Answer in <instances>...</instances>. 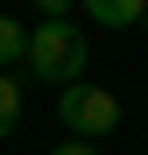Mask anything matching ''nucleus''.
Listing matches in <instances>:
<instances>
[{
  "instance_id": "nucleus-1",
  "label": "nucleus",
  "mask_w": 148,
  "mask_h": 155,
  "mask_svg": "<svg viewBox=\"0 0 148 155\" xmlns=\"http://www.w3.org/2000/svg\"><path fill=\"white\" fill-rule=\"evenodd\" d=\"M21 71L35 78V85H85V71H92V42L78 21H35L28 28V57H21Z\"/></svg>"
},
{
  "instance_id": "nucleus-6",
  "label": "nucleus",
  "mask_w": 148,
  "mask_h": 155,
  "mask_svg": "<svg viewBox=\"0 0 148 155\" xmlns=\"http://www.w3.org/2000/svg\"><path fill=\"white\" fill-rule=\"evenodd\" d=\"M49 155H99V148H85V141H64V148H49Z\"/></svg>"
},
{
  "instance_id": "nucleus-4",
  "label": "nucleus",
  "mask_w": 148,
  "mask_h": 155,
  "mask_svg": "<svg viewBox=\"0 0 148 155\" xmlns=\"http://www.w3.org/2000/svg\"><path fill=\"white\" fill-rule=\"evenodd\" d=\"M21 57H28V28H21L14 14H0V71L14 78V64H21Z\"/></svg>"
},
{
  "instance_id": "nucleus-3",
  "label": "nucleus",
  "mask_w": 148,
  "mask_h": 155,
  "mask_svg": "<svg viewBox=\"0 0 148 155\" xmlns=\"http://www.w3.org/2000/svg\"><path fill=\"white\" fill-rule=\"evenodd\" d=\"M85 14H92V28H141L148 0H85Z\"/></svg>"
},
{
  "instance_id": "nucleus-7",
  "label": "nucleus",
  "mask_w": 148,
  "mask_h": 155,
  "mask_svg": "<svg viewBox=\"0 0 148 155\" xmlns=\"http://www.w3.org/2000/svg\"><path fill=\"white\" fill-rule=\"evenodd\" d=\"M141 28H148V14H141Z\"/></svg>"
},
{
  "instance_id": "nucleus-5",
  "label": "nucleus",
  "mask_w": 148,
  "mask_h": 155,
  "mask_svg": "<svg viewBox=\"0 0 148 155\" xmlns=\"http://www.w3.org/2000/svg\"><path fill=\"white\" fill-rule=\"evenodd\" d=\"M14 127H21V78H7V71H0V141H7Z\"/></svg>"
},
{
  "instance_id": "nucleus-2",
  "label": "nucleus",
  "mask_w": 148,
  "mask_h": 155,
  "mask_svg": "<svg viewBox=\"0 0 148 155\" xmlns=\"http://www.w3.org/2000/svg\"><path fill=\"white\" fill-rule=\"evenodd\" d=\"M57 120H64V134L71 141H99V134H113V127H120V99L106 92V85H92V78H85V85H64L57 92Z\"/></svg>"
}]
</instances>
